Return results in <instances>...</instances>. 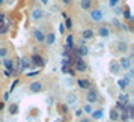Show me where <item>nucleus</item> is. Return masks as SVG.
Instances as JSON below:
<instances>
[{
	"label": "nucleus",
	"instance_id": "473e14b6",
	"mask_svg": "<svg viewBox=\"0 0 134 122\" xmlns=\"http://www.w3.org/2000/svg\"><path fill=\"white\" fill-rule=\"evenodd\" d=\"M80 122H91V121H89L87 118H83V119H81V121H80Z\"/></svg>",
	"mask_w": 134,
	"mask_h": 122
},
{
	"label": "nucleus",
	"instance_id": "b1692460",
	"mask_svg": "<svg viewBox=\"0 0 134 122\" xmlns=\"http://www.w3.org/2000/svg\"><path fill=\"white\" fill-rule=\"evenodd\" d=\"M66 44H68V48H72V36L66 38Z\"/></svg>",
	"mask_w": 134,
	"mask_h": 122
},
{
	"label": "nucleus",
	"instance_id": "c9c22d12",
	"mask_svg": "<svg viewBox=\"0 0 134 122\" xmlns=\"http://www.w3.org/2000/svg\"><path fill=\"white\" fill-rule=\"evenodd\" d=\"M41 2H42L44 5H47V3H48V0H41Z\"/></svg>",
	"mask_w": 134,
	"mask_h": 122
},
{
	"label": "nucleus",
	"instance_id": "5701e85b",
	"mask_svg": "<svg viewBox=\"0 0 134 122\" xmlns=\"http://www.w3.org/2000/svg\"><path fill=\"white\" fill-rule=\"evenodd\" d=\"M83 112H86V113H92V106L91 104H86L85 109H83Z\"/></svg>",
	"mask_w": 134,
	"mask_h": 122
},
{
	"label": "nucleus",
	"instance_id": "dca6fc26",
	"mask_svg": "<svg viewBox=\"0 0 134 122\" xmlns=\"http://www.w3.org/2000/svg\"><path fill=\"white\" fill-rule=\"evenodd\" d=\"M9 113H11V115H17V113H18V106H17V104H12V106L9 107Z\"/></svg>",
	"mask_w": 134,
	"mask_h": 122
},
{
	"label": "nucleus",
	"instance_id": "423d86ee",
	"mask_svg": "<svg viewBox=\"0 0 134 122\" xmlns=\"http://www.w3.org/2000/svg\"><path fill=\"white\" fill-rule=\"evenodd\" d=\"M3 66L6 68V71L11 73V71H14V62L9 60V59H5V60H3Z\"/></svg>",
	"mask_w": 134,
	"mask_h": 122
},
{
	"label": "nucleus",
	"instance_id": "9d476101",
	"mask_svg": "<svg viewBox=\"0 0 134 122\" xmlns=\"http://www.w3.org/2000/svg\"><path fill=\"white\" fill-rule=\"evenodd\" d=\"M81 36H83V39H92V38H93V30H91V29H87V30H83Z\"/></svg>",
	"mask_w": 134,
	"mask_h": 122
},
{
	"label": "nucleus",
	"instance_id": "6ab92c4d",
	"mask_svg": "<svg viewBox=\"0 0 134 122\" xmlns=\"http://www.w3.org/2000/svg\"><path fill=\"white\" fill-rule=\"evenodd\" d=\"M6 56H8V50L5 48V47H0V57H3V59H5Z\"/></svg>",
	"mask_w": 134,
	"mask_h": 122
},
{
	"label": "nucleus",
	"instance_id": "c756f323",
	"mask_svg": "<svg viewBox=\"0 0 134 122\" xmlns=\"http://www.w3.org/2000/svg\"><path fill=\"white\" fill-rule=\"evenodd\" d=\"M121 101L122 103H127V95H121Z\"/></svg>",
	"mask_w": 134,
	"mask_h": 122
},
{
	"label": "nucleus",
	"instance_id": "39448f33",
	"mask_svg": "<svg viewBox=\"0 0 134 122\" xmlns=\"http://www.w3.org/2000/svg\"><path fill=\"white\" fill-rule=\"evenodd\" d=\"M32 62H33L36 66H42L44 63H45V62H44V59L39 54H33V56H32Z\"/></svg>",
	"mask_w": 134,
	"mask_h": 122
},
{
	"label": "nucleus",
	"instance_id": "72a5a7b5",
	"mask_svg": "<svg viewBox=\"0 0 134 122\" xmlns=\"http://www.w3.org/2000/svg\"><path fill=\"white\" fill-rule=\"evenodd\" d=\"M62 2H63L65 5H69V2H71V0H62Z\"/></svg>",
	"mask_w": 134,
	"mask_h": 122
},
{
	"label": "nucleus",
	"instance_id": "4be33fe9",
	"mask_svg": "<svg viewBox=\"0 0 134 122\" xmlns=\"http://www.w3.org/2000/svg\"><path fill=\"white\" fill-rule=\"evenodd\" d=\"M119 63H115V62H113V63H111V71H113V73H118V71H119Z\"/></svg>",
	"mask_w": 134,
	"mask_h": 122
},
{
	"label": "nucleus",
	"instance_id": "e433bc0d",
	"mask_svg": "<svg viewBox=\"0 0 134 122\" xmlns=\"http://www.w3.org/2000/svg\"><path fill=\"white\" fill-rule=\"evenodd\" d=\"M3 2H5V0H0V5H2V3H3Z\"/></svg>",
	"mask_w": 134,
	"mask_h": 122
},
{
	"label": "nucleus",
	"instance_id": "cd10ccee",
	"mask_svg": "<svg viewBox=\"0 0 134 122\" xmlns=\"http://www.w3.org/2000/svg\"><path fill=\"white\" fill-rule=\"evenodd\" d=\"M71 26H72V23H71V20H66V27H68V29H72Z\"/></svg>",
	"mask_w": 134,
	"mask_h": 122
},
{
	"label": "nucleus",
	"instance_id": "412c9836",
	"mask_svg": "<svg viewBox=\"0 0 134 122\" xmlns=\"http://www.w3.org/2000/svg\"><path fill=\"white\" fill-rule=\"evenodd\" d=\"M87 51H89V50H87V47H85V45H83V47H80V50H79V53H80L81 56L87 54Z\"/></svg>",
	"mask_w": 134,
	"mask_h": 122
},
{
	"label": "nucleus",
	"instance_id": "f8f14e48",
	"mask_svg": "<svg viewBox=\"0 0 134 122\" xmlns=\"http://www.w3.org/2000/svg\"><path fill=\"white\" fill-rule=\"evenodd\" d=\"M119 66H122V68H130L131 66V63H130V59H128V57H124V59H122L121 60V65H119Z\"/></svg>",
	"mask_w": 134,
	"mask_h": 122
},
{
	"label": "nucleus",
	"instance_id": "f704fd0d",
	"mask_svg": "<svg viewBox=\"0 0 134 122\" xmlns=\"http://www.w3.org/2000/svg\"><path fill=\"white\" fill-rule=\"evenodd\" d=\"M3 107H5V104H3V103H0V110H3Z\"/></svg>",
	"mask_w": 134,
	"mask_h": 122
},
{
	"label": "nucleus",
	"instance_id": "1a4fd4ad",
	"mask_svg": "<svg viewBox=\"0 0 134 122\" xmlns=\"http://www.w3.org/2000/svg\"><path fill=\"white\" fill-rule=\"evenodd\" d=\"M75 68H77V71H86V63H85V60L79 59V60H77V63H75Z\"/></svg>",
	"mask_w": 134,
	"mask_h": 122
},
{
	"label": "nucleus",
	"instance_id": "bb28decb",
	"mask_svg": "<svg viewBox=\"0 0 134 122\" xmlns=\"http://www.w3.org/2000/svg\"><path fill=\"white\" fill-rule=\"evenodd\" d=\"M127 80H119V86H121L122 89H125V87H127Z\"/></svg>",
	"mask_w": 134,
	"mask_h": 122
},
{
	"label": "nucleus",
	"instance_id": "7c9ffc66",
	"mask_svg": "<svg viewBox=\"0 0 134 122\" xmlns=\"http://www.w3.org/2000/svg\"><path fill=\"white\" fill-rule=\"evenodd\" d=\"M75 115H77V116H81V115H83V110H77V112H75Z\"/></svg>",
	"mask_w": 134,
	"mask_h": 122
},
{
	"label": "nucleus",
	"instance_id": "a211bd4d",
	"mask_svg": "<svg viewBox=\"0 0 134 122\" xmlns=\"http://www.w3.org/2000/svg\"><path fill=\"white\" fill-rule=\"evenodd\" d=\"M81 8L83 9H89L91 8V0H81Z\"/></svg>",
	"mask_w": 134,
	"mask_h": 122
},
{
	"label": "nucleus",
	"instance_id": "6e6552de",
	"mask_svg": "<svg viewBox=\"0 0 134 122\" xmlns=\"http://www.w3.org/2000/svg\"><path fill=\"white\" fill-rule=\"evenodd\" d=\"M79 86L81 87V89H89V87H91V81L81 79V80H79Z\"/></svg>",
	"mask_w": 134,
	"mask_h": 122
},
{
	"label": "nucleus",
	"instance_id": "4468645a",
	"mask_svg": "<svg viewBox=\"0 0 134 122\" xmlns=\"http://www.w3.org/2000/svg\"><path fill=\"white\" fill-rule=\"evenodd\" d=\"M75 103H77V97L72 95V93H69V95H68V104L72 106V104H75Z\"/></svg>",
	"mask_w": 134,
	"mask_h": 122
},
{
	"label": "nucleus",
	"instance_id": "c85d7f7f",
	"mask_svg": "<svg viewBox=\"0 0 134 122\" xmlns=\"http://www.w3.org/2000/svg\"><path fill=\"white\" fill-rule=\"evenodd\" d=\"M59 32H60V33H63V32H65V26H63V24L59 26Z\"/></svg>",
	"mask_w": 134,
	"mask_h": 122
},
{
	"label": "nucleus",
	"instance_id": "f257e3e1",
	"mask_svg": "<svg viewBox=\"0 0 134 122\" xmlns=\"http://www.w3.org/2000/svg\"><path fill=\"white\" fill-rule=\"evenodd\" d=\"M86 99H87V103L89 104H93L98 101V93L95 89H89L87 91V93H86Z\"/></svg>",
	"mask_w": 134,
	"mask_h": 122
},
{
	"label": "nucleus",
	"instance_id": "2eb2a0df",
	"mask_svg": "<svg viewBox=\"0 0 134 122\" xmlns=\"http://www.w3.org/2000/svg\"><path fill=\"white\" fill-rule=\"evenodd\" d=\"M110 119L118 121V119H119V112H118V110H111V112H110Z\"/></svg>",
	"mask_w": 134,
	"mask_h": 122
},
{
	"label": "nucleus",
	"instance_id": "393cba45",
	"mask_svg": "<svg viewBox=\"0 0 134 122\" xmlns=\"http://www.w3.org/2000/svg\"><path fill=\"white\" fill-rule=\"evenodd\" d=\"M118 3H119V0H110V2H109L110 8H116V6H118Z\"/></svg>",
	"mask_w": 134,
	"mask_h": 122
},
{
	"label": "nucleus",
	"instance_id": "7ed1b4c3",
	"mask_svg": "<svg viewBox=\"0 0 134 122\" xmlns=\"http://www.w3.org/2000/svg\"><path fill=\"white\" fill-rule=\"evenodd\" d=\"M91 18L93 20V21H101V20H103V12H101L99 9H95V11L91 12Z\"/></svg>",
	"mask_w": 134,
	"mask_h": 122
},
{
	"label": "nucleus",
	"instance_id": "f3484780",
	"mask_svg": "<svg viewBox=\"0 0 134 122\" xmlns=\"http://www.w3.org/2000/svg\"><path fill=\"white\" fill-rule=\"evenodd\" d=\"M98 33H99L101 36H109V35H110V32H109V29H107V27H101Z\"/></svg>",
	"mask_w": 134,
	"mask_h": 122
},
{
	"label": "nucleus",
	"instance_id": "9b49d317",
	"mask_svg": "<svg viewBox=\"0 0 134 122\" xmlns=\"http://www.w3.org/2000/svg\"><path fill=\"white\" fill-rule=\"evenodd\" d=\"M56 41V36H54V33H50V35H47L45 36V42L48 44V45H53Z\"/></svg>",
	"mask_w": 134,
	"mask_h": 122
},
{
	"label": "nucleus",
	"instance_id": "f03ea898",
	"mask_svg": "<svg viewBox=\"0 0 134 122\" xmlns=\"http://www.w3.org/2000/svg\"><path fill=\"white\" fill-rule=\"evenodd\" d=\"M42 17H44V11H42V9L35 8V9L32 11V18H33V20H41Z\"/></svg>",
	"mask_w": 134,
	"mask_h": 122
},
{
	"label": "nucleus",
	"instance_id": "aec40b11",
	"mask_svg": "<svg viewBox=\"0 0 134 122\" xmlns=\"http://www.w3.org/2000/svg\"><path fill=\"white\" fill-rule=\"evenodd\" d=\"M118 48L121 50V51H127L128 47H127V44H125V42H119V44H118Z\"/></svg>",
	"mask_w": 134,
	"mask_h": 122
},
{
	"label": "nucleus",
	"instance_id": "20e7f679",
	"mask_svg": "<svg viewBox=\"0 0 134 122\" xmlns=\"http://www.w3.org/2000/svg\"><path fill=\"white\" fill-rule=\"evenodd\" d=\"M33 36H35V39H36L38 42H44V41H45V35H44L42 30H39V29H36V30L33 32Z\"/></svg>",
	"mask_w": 134,
	"mask_h": 122
},
{
	"label": "nucleus",
	"instance_id": "2f4dec72",
	"mask_svg": "<svg viewBox=\"0 0 134 122\" xmlns=\"http://www.w3.org/2000/svg\"><path fill=\"white\" fill-rule=\"evenodd\" d=\"M125 17H127V18H131V15H130V11H128V9L125 11Z\"/></svg>",
	"mask_w": 134,
	"mask_h": 122
},
{
	"label": "nucleus",
	"instance_id": "ddd939ff",
	"mask_svg": "<svg viewBox=\"0 0 134 122\" xmlns=\"http://www.w3.org/2000/svg\"><path fill=\"white\" fill-rule=\"evenodd\" d=\"M92 116H93V119H101L103 118V110H92Z\"/></svg>",
	"mask_w": 134,
	"mask_h": 122
},
{
	"label": "nucleus",
	"instance_id": "0eeeda50",
	"mask_svg": "<svg viewBox=\"0 0 134 122\" xmlns=\"http://www.w3.org/2000/svg\"><path fill=\"white\" fill-rule=\"evenodd\" d=\"M41 89H42V85H41L39 81H33V83L30 85V91L32 92H39Z\"/></svg>",
	"mask_w": 134,
	"mask_h": 122
},
{
	"label": "nucleus",
	"instance_id": "a878e982",
	"mask_svg": "<svg viewBox=\"0 0 134 122\" xmlns=\"http://www.w3.org/2000/svg\"><path fill=\"white\" fill-rule=\"evenodd\" d=\"M21 62H23V69H26V68H29V60L27 59H21Z\"/></svg>",
	"mask_w": 134,
	"mask_h": 122
}]
</instances>
